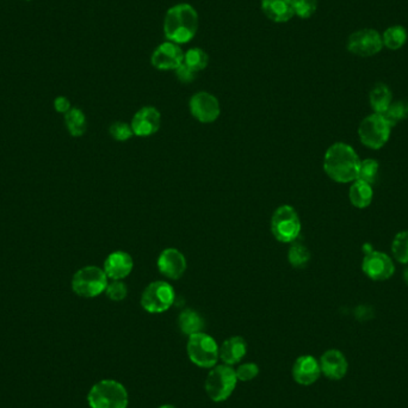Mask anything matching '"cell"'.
<instances>
[{
	"label": "cell",
	"mask_w": 408,
	"mask_h": 408,
	"mask_svg": "<svg viewBox=\"0 0 408 408\" xmlns=\"http://www.w3.org/2000/svg\"><path fill=\"white\" fill-rule=\"evenodd\" d=\"M361 159L350 144L335 142L328 147L324 157L326 174L337 183H352L358 178Z\"/></svg>",
	"instance_id": "6da1fadb"
},
{
	"label": "cell",
	"mask_w": 408,
	"mask_h": 408,
	"mask_svg": "<svg viewBox=\"0 0 408 408\" xmlns=\"http://www.w3.org/2000/svg\"><path fill=\"white\" fill-rule=\"evenodd\" d=\"M198 13L192 5L181 3L169 8L164 18V35L177 45L189 43L198 30Z\"/></svg>",
	"instance_id": "7a4b0ae2"
},
{
	"label": "cell",
	"mask_w": 408,
	"mask_h": 408,
	"mask_svg": "<svg viewBox=\"0 0 408 408\" xmlns=\"http://www.w3.org/2000/svg\"><path fill=\"white\" fill-rule=\"evenodd\" d=\"M87 402L91 408H128V392L119 381L102 379L91 388Z\"/></svg>",
	"instance_id": "3957f363"
},
{
	"label": "cell",
	"mask_w": 408,
	"mask_h": 408,
	"mask_svg": "<svg viewBox=\"0 0 408 408\" xmlns=\"http://www.w3.org/2000/svg\"><path fill=\"white\" fill-rule=\"evenodd\" d=\"M107 285L109 278L103 269L93 265L79 269L72 277L70 282L73 293L85 299H93L99 296L100 294L105 293Z\"/></svg>",
	"instance_id": "277c9868"
},
{
	"label": "cell",
	"mask_w": 408,
	"mask_h": 408,
	"mask_svg": "<svg viewBox=\"0 0 408 408\" xmlns=\"http://www.w3.org/2000/svg\"><path fill=\"white\" fill-rule=\"evenodd\" d=\"M238 384V377L231 365L220 364L211 368L206 376L204 388L206 395L214 402L226 401L234 392Z\"/></svg>",
	"instance_id": "5b68a950"
},
{
	"label": "cell",
	"mask_w": 408,
	"mask_h": 408,
	"mask_svg": "<svg viewBox=\"0 0 408 408\" xmlns=\"http://www.w3.org/2000/svg\"><path fill=\"white\" fill-rule=\"evenodd\" d=\"M300 216L293 206L285 204L273 211L271 218V233L280 243H292L296 241L301 233Z\"/></svg>",
	"instance_id": "8992f818"
},
{
	"label": "cell",
	"mask_w": 408,
	"mask_h": 408,
	"mask_svg": "<svg viewBox=\"0 0 408 408\" xmlns=\"http://www.w3.org/2000/svg\"><path fill=\"white\" fill-rule=\"evenodd\" d=\"M219 347L216 340L204 332L190 335L186 344L190 361L204 369H211L216 365L220 359Z\"/></svg>",
	"instance_id": "52a82bcc"
},
{
	"label": "cell",
	"mask_w": 408,
	"mask_h": 408,
	"mask_svg": "<svg viewBox=\"0 0 408 408\" xmlns=\"http://www.w3.org/2000/svg\"><path fill=\"white\" fill-rule=\"evenodd\" d=\"M176 301L172 285L165 280H156L144 288L141 305L147 313L160 314L169 310Z\"/></svg>",
	"instance_id": "ba28073f"
},
{
	"label": "cell",
	"mask_w": 408,
	"mask_h": 408,
	"mask_svg": "<svg viewBox=\"0 0 408 408\" xmlns=\"http://www.w3.org/2000/svg\"><path fill=\"white\" fill-rule=\"evenodd\" d=\"M392 127L381 114H371L361 122L358 127L359 140L368 149H381L387 144Z\"/></svg>",
	"instance_id": "9c48e42d"
},
{
	"label": "cell",
	"mask_w": 408,
	"mask_h": 408,
	"mask_svg": "<svg viewBox=\"0 0 408 408\" xmlns=\"http://www.w3.org/2000/svg\"><path fill=\"white\" fill-rule=\"evenodd\" d=\"M347 50L357 56L369 58L384 48L382 36L374 29H362L351 33L347 38Z\"/></svg>",
	"instance_id": "30bf717a"
},
{
	"label": "cell",
	"mask_w": 408,
	"mask_h": 408,
	"mask_svg": "<svg viewBox=\"0 0 408 408\" xmlns=\"http://www.w3.org/2000/svg\"><path fill=\"white\" fill-rule=\"evenodd\" d=\"M362 270L371 280L382 282L389 280L394 275L395 265L392 258L384 252L370 250L365 252V256L363 258Z\"/></svg>",
	"instance_id": "8fae6325"
},
{
	"label": "cell",
	"mask_w": 408,
	"mask_h": 408,
	"mask_svg": "<svg viewBox=\"0 0 408 408\" xmlns=\"http://www.w3.org/2000/svg\"><path fill=\"white\" fill-rule=\"evenodd\" d=\"M190 112L201 123H213L221 114L219 99L206 91L195 93L189 103Z\"/></svg>",
	"instance_id": "7c38bea8"
},
{
	"label": "cell",
	"mask_w": 408,
	"mask_h": 408,
	"mask_svg": "<svg viewBox=\"0 0 408 408\" xmlns=\"http://www.w3.org/2000/svg\"><path fill=\"white\" fill-rule=\"evenodd\" d=\"M184 60V52L177 43L171 41L163 42L158 45L151 56L154 68L159 70H176Z\"/></svg>",
	"instance_id": "4fadbf2b"
},
{
	"label": "cell",
	"mask_w": 408,
	"mask_h": 408,
	"mask_svg": "<svg viewBox=\"0 0 408 408\" xmlns=\"http://www.w3.org/2000/svg\"><path fill=\"white\" fill-rule=\"evenodd\" d=\"M157 265L161 275L169 280H179L188 268L186 256L174 248H165L161 252L158 257Z\"/></svg>",
	"instance_id": "5bb4252c"
},
{
	"label": "cell",
	"mask_w": 408,
	"mask_h": 408,
	"mask_svg": "<svg viewBox=\"0 0 408 408\" xmlns=\"http://www.w3.org/2000/svg\"><path fill=\"white\" fill-rule=\"evenodd\" d=\"M161 124V115L157 107H144L133 116L132 126L134 135L146 137L151 136L159 130Z\"/></svg>",
	"instance_id": "9a60e30c"
},
{
	"label": "cell",
	"mask_w": 408,
	"mask_h": 408,
	"mask_svg": "<svg viewBox=\"0 0 408 408\" xmlns=\"http://www.w3.org/2000/svg\"><path fill=\"white\" fill-rule=\"evenodd\" d=\"M322 374L332 381H340L347 376L349 362L342 351L330 349L325 351L319 361Z\"/></svg>",
	"instance_id": "2e32d148"
},
{
	"label": "cell",
	"mask_w": 408,
	"mask_h": 408,
	"mask_svg": "<svg viewBox=\"0 0 408 408\" xmlns=\"http://www.w3.org/2000/svg\"><path fill=\"white\" fill-rule=\"evenodd\" d=\"M292 374H293L294 381L296 384H301V386H312L322 375V369H320L319 361L315 357L310 355H303L300 356L294 362Z\"/></svg>",
	"instance_id": "e0dca14e"
},
{
	"label": "cell",
	"mask_w": 408,
	"mask_h": 408,
	"mask_svg": "<svg viewBox=\"0 0 408 408\" xmlns=\"http://www.w3.org/2000/svg\"><path fill=\"white\" fill-rule=\"evenodd\" d=\"M133 268L134 262L128 252L115 251L107 257L103 270L109 280H123L132 273Z\"/></svg>",
	"instance_id": "ac0fdd59"
},
{
	"label": "cell",
	"mask_w": 408,
	"mask_h": 408,
	"mask_svg": "<svg viewBox=\"0 0 408 408\" xmlns=\"http://www.w3.org/2000/svg\"><path fill=\"white\" fill-rule=\"evenodd\" d=\"M248 352V342L240 337L234 335L231 338L226 339L222 345L219 347V357L223 364L227 365H234L241 362V359L246 356Z\"/></svg>",
	"instance_id": "d6986e66"
},
{
	"label": "cell",
	"mask_w": 408,
	"mask_h": 408,
	"mask_svg": "<svg viewBox=\"0 0 408 408\" xmlns=\"http://www.w3.org/2000/svg\"><path fill=\"white\" fill-rule=\"evenodd\" d=\"M262 11L275 23H287L295 16L292 0H262Z\"/></svg>",
	"instance_id": "ffe728a7"
},
{
	"label": "cell",
	"mask_w": 408,
	"mask_h": 408,
	"mask_svg": "<svg viewBox=\"0 0 408 408\" xmlns=\"http://www.w3.org/2000/svg\"><path fill=\"white\" fill-rule=\"evenodd\" d=\"M349 198L352 206L358 209H365L370 206L374 198V190L370 184L365 181L356 179L349 190Z\"/></svg>",
	"instance_id": "44dd1931"
},
{
	"label": "cell",
	"mask_w": 408,
	"mask_h": 408,
	"mask_svg": "<svg viewBox=\"0 0 408 408\" xmlns=\"http://www.w3.org/2000/svg\"><path fill=\"white\" fill-rule=\"evenodd\" d=\"M370 105L375 114L384 115L388 107L392 104V91L386 84H376L369 95Z\"/></svg>",
	"instance_id": "7402d4cb"
},
{
	"label": "cell",
	"mask_w": 408,
	"mask_h": 408,
	"mask_svg": "<svg viewBox=\"0 0 408 408\" xmlns=\"http://www.w3.org/2000/svg\"><path fill=\"white\" fill-rule=\"evenodd\" d=\"M178 326L181 328V333L190 337L192 334L203 332L204 322L196 310H184L178 317Z\"/></svg>",
	"instance_id": "603a6c76"
},
{
	"label": "cell",
	"mask_w": 408,
	"mask_h": 408,
	"mask_svg": "<svg viewBox=\"0 0 408 408\" xmlns=\"http://www.w3.org/2000/svg\"><path fill=\"white\" fill-rule=\"evenodd\" d=\"M65 124L73 137H80L86 132V117L79 107H72L70 112L65 114Z\"/></svg>",
	"instance_id": "cb8c5ba5"
},
{
	"label": "cell",
	"mask_w": 408,
	"mask_h": 408,
	"mask_svg": "<svg viewBox=\"0 0 408 408\" xmlns=\"http://www.w3.org/2000/svg\"><path fill=\"white\" fill-rule=\"evenodd\" d=\"M382 42H384V47H387L388 50H400L407 42V31L401 25L389 27L388 29L384 30Z\"/></svg>",
	"instance_id": "d4e9b609"
},
{
	"label": "cell",
	"mask_w": 408,
	"mask_h": 408,
	"mask_svg": "<svg viewBox=\"0 0 408 408\" xmlns=\"http://www.w3.org/2000/svg\"><path fill=\"white\" fill-rule=\"evenodd\" d=\"M183 62L186 63V66L198 73L201 70H206L208 63H209V56L202 48L194 47V48H190L184 52Z\"/></svg>",
	"instance_id": "484cf974"
},
{
	"label": "cell",
	"mask_w": 408,
	"mask_h": 408,
	"mask_svg": "<svg viewBox=\"0 0 408 408\" xmlns=\"http://www.w3.org/2000/svg\"><path fill=\"white\" fill-rule=\"evenodd\" d=\"M288 260L294 268L302 269L308 265L310 260V252L305 245L294 241L288 251Z\"/></svg>",
	"instance_id": "4316f807"
},
{
	"label": "cell",
	"mask_w": 408,
	"mask_h": 408,
	"mask_svg": "<svg viewBox=\"0 0 408 408\" xmlns=\"http://www.w3.org/2000/svg\"><path fill=\"white\" fill-rule=\"evenodd\" d=\"M384 117L387 120L391 127H395L396 124L405 121L408 117V102L407 100H398L391 104L384 112Z\"/></svg>",
	"instance_id": "83f0119b"
},
{
	"label": "cell",
	"mask_w": 408,
	"mask_h": 408,
	"mask_svg": "<svg viewBox=\"0 0 408 408\" xmlns=\"http://www.w3.org/2000/svg\"><path fill=\"white\" fill-rule=\"evenodd\" d=\"M392 253L401 264H408V231L395 235L392 243Z\"/></svg>",
	"instance_id": "f1b7e54d"
},
{
	"label": "cell",
	"mask_w": 408,
	"mask_h": 408,
	"mask_svg": "<svg viewBox=\"0 0 408 408\" xmlns=\"http://www.w3.org/2000/svg\"><path fill=\"white\" fill-rule=\"evenodd\" d=\"M379 163L374 159H365V160L361 161L357 179L365 181L371 186L375 183L377 174H379Z\"/></svg>",
	"instance_id": "f546056e"
},
{
	"label": "cell",
	"mask_w": 408,
	"mask_h": 408,
	"mask_svg": "<svg viewBox=\"0 0 408 408\" xmlns=\"http://www.w3.org/2000/svg\"><path fill=\"white\" fill-rule=\"evenodd\" d=\"M292 1H293L294 15L300 17L302 20H308L317 11V0H292Z\"/></svg>",
	"instance_id": "4dcf8cb0"
},
{
	"label": "cell",
	"mask_w": 408,
	"mask_h": 408,
	"mask_svg": "<svg viewBox=\"0 0 408 408\" xmlns=\"http://www.w3.org/2000/svg\"><path fill=\"white\" fill-rule=\"evenodd\" d=\"M109 134L112 135V139L120 142L128 141L134 136L133 133L132 126L122 121H117L110 126L109 128Z\"/></svg>",
	"instance_id": "1f68e13d"
},
{
	"label": "cell",
	"mask_w": 408,
	"mask_h": 408,
	"mask_svg": "<svg viewBox=\"0 0 408 408\" xmlns=\"http://www.w3.org/2000/svg\"><path fill=\"white\" fill-rule=\"evenodd\" d=\"M105 295L112 301H123L128 295V288L123 280H112V282H109V285L105 289Z\"/></svg>",
	"instance_id": "d6a6232c"
},
{
	"label": "cell",
	"mask_w": 408,
	"mask_h": 408,
	"mask_svg": "<svg viewBox=\"0 0 408 408\" xmlns=\"http://www.w3.org/2000/svg\"><path fill=\"white\" fill-rule=\"evenodd\" d=\"M235 374H236L238 381L248 382L259 375V367L257 365L256 363H243L235 370Z\"/></svg>",
	"instance_id": "836d02e7"
},
{
	"label": "cell",
	"mask_w": 408,
	"mask_h": 408,
	"mask_svg": "<svg viewBox=\"0 0 408 408\" xmlns=\"http://www.w3.org/2000/svg\"><path fill=\"white\" fill-rule=\"evenodd\" d=\"M174 72H176L178 80L183 84L192 83L195 78H196V75H197V73L195 70H191L190 67L186 66L184 62Z\"/></svg>",
	"instance_id": "e575fe53"
},
{
	"label": "cell",
	"mask_w": 408,
	"mask_h": 408,
	"mask_svg": "<svg viewBox=\"0 0 408 408\" xmlns=\"http://www.w3.org/2000/svg\"><path fill=\"white\" fill-rule=\"evenodd\" d=\"M54 109L59 112V114H67L70 112L72 107H70V102L68 98L63 97V96H59L56 98L54 99Z\"/></svg>",
	"instance_id": "d590c367"
},
{
	"label": "cell",
	"mask_w": 408,
	"mask_h": 408,
	"mask_svg": "<svg viewBox=\"0 0 408 408\" xmlns=\"http://www.w3.org/2000/svg\"><path fill=\"white\" fill-rule=\"evenodd\" d=\"M404 280H405V282H406V285H408V266H407V268L405 269Z\"/></svg>",
	"instance_id": "8d00e7d4"
},
{
	"label": "cell",
	"mask_w": 408,
	"mask_h": 408,
	"mask_svg": "<svg viewBox=\"0 0 408 408\" xmlns=\"http://www.w3.org/2000/svg\"><path fill=\"white\" fill-rule=\"evenodd\" d=\"M158 408H177L176 406H172V405H163L160 407Z\"/></svg>",
	"instance_id": "74e56055"
},
{
	"label": "cell",
	"mask_w": 408,
	"mask_h": 408,
	"mask_svg": "<svg viewBox=\"0 0 408 408\" xmlns=\"http://www.w3.org/2000/svg\"><path fill=\"white\" fill-rule=\"evenodd\" d=\"M27 1H30V0H27Z\"/></svg>",
	"instance_id": "f35d334b"
}]
</instances>
